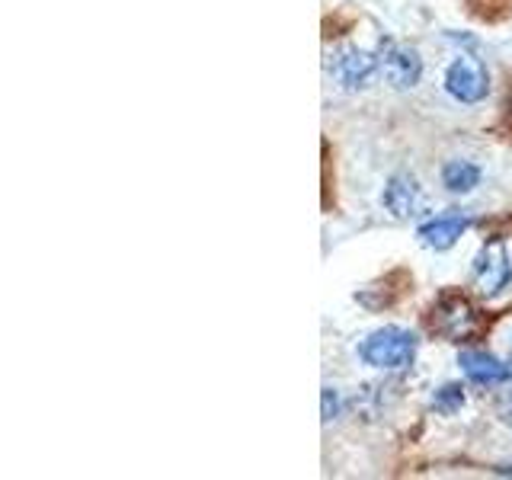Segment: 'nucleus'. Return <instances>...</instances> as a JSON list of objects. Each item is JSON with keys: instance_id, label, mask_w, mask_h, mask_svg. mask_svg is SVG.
I'll use <instances>...</instances> for the list:
<instances>
[{"instance_id": "f257e3e1", "label": "nucleus", "mask_w": 512, "mask_h": 480, "mask_svg": "<svg viewBox=\"0 0 512 480\" xmlns=\"http://www.w3.org/2000/svg\"><path fill=\"white\" fill-rule=\"evenodd\" d=\"M416 333L404 327H381L372 336H365L359 346V359L381 372H397V368H407L416 359Z\"/></svg>"}, {"instance_id": "f03ea898", "label": "nucleus", "mask_w": 512, "mask_h": 480, "mask_svg": "<svg viewBox=\"0 0 512 480\" xmlns=\"http://www.w3.org/2000/svg\"><path fill=\"white\" fill-rule=\"evenodd\" d=\"M445 90L458 103H480L490 93V74L487 64L477 55H458L445 71Z\"/></svg>"}, {"instance_id": "7ed1b4c3", "label": "nucleus", "mask_w": 512, "mask_h": 480, "mask_svg": "<svg viewBox=\"0 0 512 480\" xmlns=\"http://www.w3.org/2000/svg\"><path fill=\"white\" fill-rule=\"evenodd\" d=\"M509 282H512V263L506 244L500 237H493L474 256V285L484 298H496L503 288H509Z\"/></svg>"}, {"instance_id": "20e7f679", "label": "nucleus", "mask_w": 512, "mask_h": 480, "mask_svg": "<svg viewBox=\"0 0 512 480\" xmlns=\"http://www.w3.org/2000/svg\"><path fill=\"white\" fill-rule=\"evenodd\" d=\"M381 77L388 80L394 90H410L420 84L423 77V58L416 48L400 42H384L381 48Z\"/></svg>"}, {"instance_id": "39448f33", "label": "nucleus", "mask_w": 512, "mask_h": 480, "mask_svg": "<svg viewBox=\"0 0 512 480\" xmlns=\"http://www.w3.org/2000/svg\"><path fill=\"white\" fill-rule=\"evenodd\" d=\"M375 71H381V61L372 52H365V48H343L330 64V74L336 77V84L346 90L365 87L368 80L375 77Z\"/></svg>"}, {"instance_id": "423d86ee", "label": "nucleus", "mask_w": 512, "mask_h": 480, "mask_svg": "<svg viewBox=\"0 0 512 480\" xmlns=\"http://www.w3.org/2000/svg\"><path fill=\"white\" fill-rule=\"evenodd\" d=\"M423 202V192H420V183L413 180L410 173H394L388 186L381 192V205L384 212H391V218L397 221H407L416 215V208Z\"/></svg>"}, {"instance_id": "0eeeda50", "label": "nucleus", "mask_w": 512, "mask_h": 480, "mask_svg": "<svg viewBox=\"0 0 512 480\" xmlns=\"http://www.w3.org/2000/svg\"><path fill=\"white\" fill-rule=\"evenodd\" d=\"M471 228V221L458 215V212H445V215H436L429 218L426 224H420V231H416V237H420V244L429 247V250H448L458 244V237Z\"/></svg>"}, {"instance_id": "6e6552de", "label": "nucleus", "mask_w": 512, "mask_h": 480, "mask_svg": "<svg viewBox=\"0 0 512 480\" xmlns=\"http://www.w3.org/2000/svg\"><path fill=\"white\" fill-rule=\"evenodd\" d=\"M458 365L461 372L468 375L471 381L477 384H503L512 378V368L503 365L496 356H490V352H480V349H464L458 356Z\"/></svg>"}, {"instance_id": "1a4fd4ad", "label": "nucleus", "mask_w": 512, "mask_h": 480, "mask_svg": "<svg viewBox=\"0 0 512 480\" xmlns=\"http://www.w3.org/2000/svg\"><path fill=\"white\" fill-rule=\"evenodd\" d=\"M436 327L448 336V340H461L474 330V311L471 304L464 298H445L439 304V317H436Z\"/></svg>"}, {"instance_id": "9d476101", "label": "nucleus", "mask_w": 512, "mask_h": 480, "mask_svg": "<svg viewBox=\"0 0 512 480\" xmlns=\"http://www.w3.org/2000/svg\"><path fill=\"white\" fill-rule=\"evenodd\" d=\"M480 183V167L471 164V160H448L442 167V186L455 196H464Z\"/></svg>"}, {"instance_id": "9b49d317", "label": "nucleus", "mask_w": 512, "mask_h": 480, "mask_svg": "<svg viewBox=\"0 0 512 480\" xmlns=\"http://www.w3.org/2000/svg\"><path fill=\"white\" fill-rule=\"evenodd\" d=\"M432 407H436L442 416H452L464 407V391L458 384H442V388L432 394Z\"/></svg>"}, {"instance_id": "f8f14e48", "label": "nucleus", "mask_w": 512, "mask_h": 480, "mask_svg": "<svg viewBox=\"0 0 512 480\" xmlns=\"http://www.w3.org/2000/svg\"><path fill=\"white\" fill-rule=\"evenodd\" d=\"M324 423H330L336 413H340V397H336V391L333 388H324Z\"/></svg>"}]
</instances>
